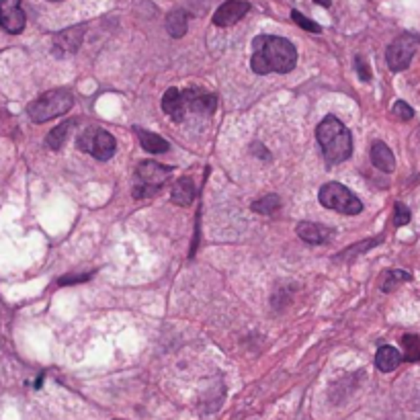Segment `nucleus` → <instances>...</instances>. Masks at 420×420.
I'll return each instance as SVG.
<instances>
[{
    "instance_id": "obj_1",
    "label": "nucleus",
    "mask_w": 420,
    "mask_h": 420,
    "mask_svg": "<svg viewBox=\"0 0 420 420\" xmlns=\"http://www.w3.org/2000/svg\"><path fill=\"white\" fill-rule=\"evenodd\" d=\"M252 70L260 76L289 74L297 64V49L289 40L277 35H258L252 42Z\"/></svg>"
},
{
    "instance_id": "obj_2",
    "label": "nucleus",
    "mask_w": 420,
    "mask_h": 420,
    "mask_svg": "<svg viewBox=\"0 0 420 420\" xmlns=\"http://www.w3.org/2000/svg\"><path fill=\"white\" fill-rule=\"evenodd\" d=\"M316 138H318V144L322 148L326 162L340 164L351 158V154H353L351 131L340 119H336L335 115H328V117H324V121H320V126L316 129Z\"/></svg>"
},
{
    "instance_id": "obj_3",
    "label": "nucleus",
    "mask_w": 420,
    "mask_h": 420,
    "mask_svg": "<svg viewBox=\"0 0 420 420\" xmlns=\"http://www.w3.org/2000/svg\"><path fill=\"white\" fill-rule=\"evenodd\" d=\"M72 107H74L72 92L66 88H54V90L43 92L42 97H37L31 105L27 107V115L33 124H45V121H52L64 113H68Z\"/></svg>"
},
{
    "instance_id": "obj_4",
    "label": "nucleus",
    "mask_w": 420,
    "mask_h": 420,
    "mask_svg": "<svg viewBox=\"0 0 420 420\" xmlns=\"http://www.w3.org/2000/svg\"><path fill=\"white\" fill-rule=\"evenodd\" d=\"M318 199H320V205H324L326 210L338 211L344 215H357L363 211L361 199L349 187H344L340 183H326L320 189Z\"/></svg>"
},
{
    "instance_id": "obj_5",
    "label": "nucleus",
    "mask_w": 420,
    "mask_h": 420,
    "mask_svg": "<svg viewBox=\"0 0 420 420\" xmlns=\"http://www.w3.org/2000/svg\"><path fill=\"white\" fill-rule=\"evenodd\" d=\"M76 146H78V150H83L84 154L105 162V160H111V156L115 154L117 142L103 127H86L78 136Z\"/></svg>"
},
{
    "instance_id": "obj_6",
    "label": "nucleus",
    "mask_w": 420,
    "mask_h": 420,
    "mask_svg": "<svg viewBox=\"0 0 420 420\" xmlns=\"http://www.w3.org/2000/svg\"><path fill=\"white\" fill-rule=\"evenodd\" d=\"M172 172L170 167H162L158 162L146 160L142 162L136 170V187H133V197L142 199V197H152L156 195L158 189H162V185L167 183L168 174Z\"/></svg>"
},
{
    "instance_id": "obj_7",
    "label": "nucleus",
    "mask_w": 420,
    "mask_h": 420,
    "mask_svg": "<svg viewBox=\"0 0 420 420\" xmlns=\"http://www.w3.org/2000/svg\"><path fill=\"white\" fill-rule=\"evenodd\" d=\"M419 43L420 37L414 35V33H402V35H398L394 42L390 43V47L385 52V62L390 66V70L392 72L406 70L410 66V62H412L416 49H419Z\"/></svg>"
},
{
    "instance_id": "obj_8",
    "label": "nucleus",
    "mask_w": 420,
    "mask_h": 420,
    "mask_svg": "<svg viewBox=\"0 0 420 420\" xmlns=\"http://www.w3.org/2000/svg\"><path fill=\"white\" fill-rule=\"evenodd\" d=\"M25 25L27 17L21 8V0H0V27L11 35H19Z\"/></svg>"
},
{
    "instance_id": "obj_9",
    "label": "nucleus",
    "mask_w": 420,
    "mask_h": 420,
    "mask_svg": "<svg viewBox=\"0 0 420 420\" xmlns=\"http://www.w3.org/2000/svg\"><path fill=\"white\" fill-rule=\"evenodd\" d=\"M251 11V2L246 0H226L215 13H213V25L215 27H232L240 21Z\"/></svg>"
},
{
    "instance_id": "obj_10",
    "label": "nucleus",
    "mask_w": 420,
    "mask_h": 420,
    "mask_svg": "<svg viewBox=\"0 0 420 420\" xmlns=\"http://www.w3.org/2000/svg\"><path fill=\"white\" fill-rule=\"evenodd\" d=\"M183 99H185V109L191 113H203V115H211L215 111V97L210 92H203V90H185L183 92Z\"/></svg>"
},
{
    "instance_id": "obj_11",
    "label": "nucleus",
    "mask_w": 420,
    "mask_h": 420,
    "mask_svg": "<svg viewBox=\"0 0 420 420\" xmlns=\"http://www.w3.org/2000/svg\"><path fill=\"white\" fill-rule=\"evenodd\" d=\"M297 236L308 244H324L332 238V230L328 226L316 224V222H299L297 224Z\"/></svg>"
},
{
    "instance_id": "obj_12",
    "label": "nucleus",
    "mask_w": 420,
    "mask_h": 420,
    "mask_svg": "<svg viewBox=\"0 0 420 420\" xmlns=\"http://www.w3.org/2000/svg\"><path fill=\"white\" fill-rule=\"evenodd\" d=\"M162 109L168 117L176 124H181L187 115V109H185V99H183V92L176 90V88H168L162 97Z\"/></svg>"
},
{
    "instance_id": "obj_13",
    "label": "nucleus",
    "mask_w": 420,
    "mask_h": 420,
    "mask_svg": "<svg viewBox=\"0 0 420 420\" xmlns=\"http://www.w3.org/2000/svg\"><path fill=\"white\" fill-rule=\"evenodd\" d=\"M84 35V25L80 27H72V29H66L62 33H58L54 37V47L60 49L62 54H72L80 47V42H83Z\"/></svg>"
},
{
    "instance_id": "obj_14",
    "label": "nucleus",
    "mask_w": 420,
    "mask_h": 420,
    "mask_svg": "<svg viewBox=\"0 0 420 420\" xmlns=\"http://www.w3.org/2000/svg\"><path fill=\"white\" fill-rule=\"evenodd\" d=\"M195 195H197V189H195V183L193 179L185 176V179H179L176 185L172 187V203L179 205V208H189L191 203L195 201Z\"/></svg>"
},
{
    "instance_id": "obj_15",
    "label": "nucleus",
    "mask_w": 420,
    "mask_h": 420,
    "mask_svg": "<svg viewBox=\"0 0 420 420\" xmlns=\"http://www.w3.org/2000/svg\"><path fill=\"white\" fill-rule=\"evenodd\" d=\"M402 361L404 359H402V353L398 349H394L390 344H383V347H379L378 355H376V367L381 373H390V371L398 369Z\"/></svg>"
},
{
    "instance_id": "obj_16",
    "label": "nucleus",
    "mask_w": 420,
    "mask_h": 420,
    "mask_svg": "<svg viewBox=\"0 0 420 420\" xmlns=\"http://www.w3.org/2000/svg\"><path fill=\"white\" fill-rule=\"evenodd\" d=\"M371 162L381 172H394V168H396V158H394L392 150L383 142H376L371 146Z\"/></svg>"
},
{
    "instance_id": "obj_17",
    "label": "nucleus",
    "mask_w": 420,
    "mask_h": 420,
    "mask_svg": "<svg viewBox=\"0 0 420 420\" xmlns=\"http://www.w3.org/2000/svg\"><path fill=\"white\" fill-rule=\"evenodd\" d=\"M136 133L140 138V144L142 148L150 152V154H164L170 150V144H168L164 138H160L158 133H152L148 129H142V127H136Z\"/></svg>"
},
{
    "instance_id": "obj_18",
    "label": "nucleus",
    "mask_w": 420,
    "mask_h": 420,
    "mask_svg": "<svg viewBox=\"0 0 420 420\" xmlns=\"http://www.w3.org/2000/svg\"><path fill=\"white\" fill-rule=\"evenodd\" d=\"M187 29H189V15L183 8H174L168 13L167 31L170 33V37L181 40V37H185Z\"/></svg>"
},
{
    "instance_id": "obj_19",
    "label": "nucleus",
    "mask_w": 420,
    "mask_h": 420,
    "mask_svg": "<svg viewBox=\"0 0 420 420\" xmlns=\"http://www.w3.org/2000/svg\"><path fill=\"white\" fill-rule=\"evenodd\" d=\"M74 127V121H64L62 126L54 127L47 136H45V146L52 150H60L64 146V142L68 140L70 129Z\"/></svg>"
},
{
    "instance_id": "obj_20",
    "label": "nucleus",
    "mask_w": 420,
    "mask_h": 420,
    "mask_svg": "<svg viewBox=\"0 0 420 420\" xmlns=\"http://www.w3.org/2000/svg\"><path fill=\"white\" fill-rule=\"evenodd\" d=\"M410 279H412V277H410V273H406V271H398V269L388 271L385 277H383V283H381V292L390 294V292H394V289L398 287L400 283H406V281H410Z\"/></svg>"
},
{
    "instance_id": "obj_21",
    "label": "nucleus",
    "mask_w": 420,
    "mask_h": 420,
    "mask_svg": "<svg viewBox=\"0 0 420 420\" xmlns=\"http://www.w3.org/2000/svg\"><path fill=\"white\" fill-rule=\"evenodd\" d=\"M402 344H404V357L410 363H416L420 361V336L416 335H406L402 338Z\"/></svg>"
},
{
    "instance_id": "obj_22",
    "label": "nucleus",
    "mask_w": 420,
    "mask_h": 420,
    "mask_svg": "<svg viewBox=\"0 0 420 420\" xmlns=\"http://www.w3.org/2000/svg\"><path fill=\"white\" fill-rule=\"evenodd\" d=\"M281 208V199L277 197V195H265V197H260V199H256L254 203H252V211H256V213H265V215H269V213H273Z\"/></svg>"
},
{
    "instance_id": "obj_23",
    "label": "nucleus",
    "mask_w": 420,
    "mask_h": 420,
    "mask_svg": "<svg viewBox=\"0 0 420 420\" xmlns=\"http://www.w3.org/2000/svg\"><path fill=\"white\" fill-rule=\"evenodd\" d=\"M378 242H381V238H373V240H365V242H359L357 246H351V248H347L344 252L336 254L335 258H336V260H340V258H351L353 254H361V252L369 251V248H371V246H376Z\"/></svg>"
},
{
    "instance_id": "obj_24",
    "label": "nucleus",
    "mask_w": 420,
    "mask_h": 420,
    "mask_svg": "<svg viewBox=\"0 0 420 420\" xmlns=\"http://www.w3.org/2000/svg\"><path fill=\"white\" fill-rule=\"evenodd\" d=\"M292 19H294L301 29H306V31H310V33H320V31H322V27H320L318 23H314L312 19H308V17H304L299 11H292Z\"/></svg>"
},
{
    "instance_id": "obj_25",
    "label": "nucleus",
    "mask_w": 420,
    "mask_h": 420,
    "mask_svg": "<svg viewBox=\"0 0 420 420\" xmlns=\"http://www.w3.org/2000/svg\"><path fill=\"white\" fill-rule=\"evenodd\" d=\"M394 210H396V213H394V226H396V228L406 226V224L410 222V217H412V215H410V210H408L404 203H396Z\"/></svg>"
},
{
    "instance_id": "obj_26",
    "label": "nucleus",
    "mask_w": 420,
    "mask_h": 420,
    "mask_svg": "<svg viewBox=\"0 0 420 420\" xmlns=\"http://www.w3.org/2000/svg\"><path fill=\"white\" fill-rule=\"evenodd\" d=\"M394 115L398 117V119H402V121H410L412 117H414V111H412V107L406 105L404 101H398L396 105H394Z\"/></svg>"
},
{
    "instance_id": "obj_27",
    "label": "nucleus",
    "mask_w": 420,
    "mask_h": 420,
    "mask_svg": "<svg viewBox=\"0 0 420 420\" xmlns=\"http://www.w3.org/2000/svg\"><path fill=\"white\" fill-rule=\"evenodd\" d=\"M355 68H357L359 78H361L363 83H369V80H371V70H369L367 62L363 60V56H357V58H355Z\"/></svg>"
},
{
    "instance_id": "obj_28",
    "label": "nucleus",
    "mask_w": 420,
    "mask_h": 420,
    "mask_svg": "<svg viewBox=\"0 0 420 420\" xmlns=\"http://www.w3.org/2000/svg\"><path fill=\"white\" fill-rule=\"evenodd\" d=\"M90 275H83V277H68V279H60V285H68V283H76V281H86Z\"/></svg>"
},
{
    "instance_id": "obj_29",
    "label": "nucleus",
    "mask_w": 420,
    "mask_h": 420,
    "mask_svg": "<svg viewBox=\"0 0 420 420\" xmlns=\"http://www.w3.org/2000/svg\"><path fill=\"white\" fill-rule=\"evenodd\" d=\"M314 2H318V4H322V6H326V8H328V6L332 4L330 0H314Z\"/></svg>"
},
{
    "instance_id": "obj_30",
    "label": "nucleus",
    "mask_w": 420,
    "mask_h": 420,
    "mask_svg": "<svg viewBox=\"0 0 420 420\" xmlns=\"http://www.w3.org/2000/svg\"><path fill=\"white\" fill-rule=\"evenodd\" d=\"M49 2H62V0H49Z\"/></svg>"
}]
</instances>
